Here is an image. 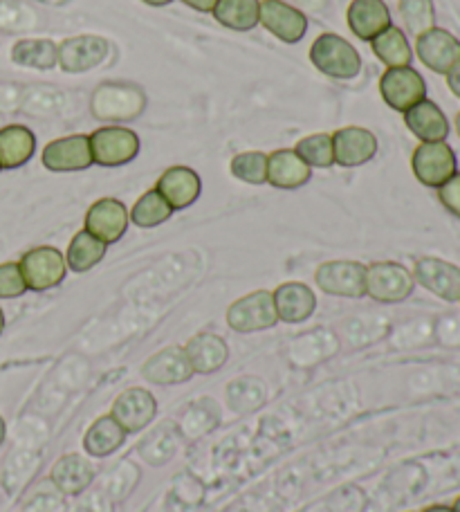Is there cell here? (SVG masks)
Listing matches in <instances>:
<instances>
[{
	"label": "cell",
	"instance_id": "cell-1",
	"mask_svg": "<svg viewBox=\"0 0 460 512\" xmlns=\"http://www.w3.org/2000/svg\"><path fill=\"white\" fill-rule=\"evenodd\" d=\"M310 61L321 75L333 79H353L360 75L362 59L351 43L339 34H319L310 48Z\"/></svg>",
	"mask_w": 460,
	"mask_h": 512
},
{
	"label": "cell",
	"instance_id": "cell-2",
	"mask_svg": "<svg viewBox=\"0 0 460 512\" xmlns=\"http://www.w3.org/2000/svg\"><path fill=\"white\" fill-rule=\"evenodd\" d=\"M416 279L413 272L395 261H377L366 265V297L380 304H400L409 299Z\"/></svg>",
	"mask_w": 460,
	"mask_h": 512
},
{
	"label": "cell",
	"instance_id": "cell-3",
	"mask_svg": "<svg viewBox=\"0 0 460 512\" xmlns=\"http://www.w3.org/2000/svg\"><path fill=\"white\" fill-rule=\"evenodd\" d=\"M92 162L99 167H122L140 153V135L124 126H104L88 135Z\"/></svg>",
	"mask_w": 460,
	"mask_h": 512
},
{
	"label": "cell",
	"instance_id": "cell-4",
	"mask_svg": "<svg viewBox=\"0 0 460 512\" xmlns=\"http://www.w3.org/2000/svg\"><path fill=\"white\" fill-rule=\"evenodd\" d=\"M276 322H279V315H276L272 292L268 290L250 292L227 308V324L236 333L268 331Z\"/></svg>",
	"mask_w": 460,
	"mask_h": 512
},
{
	"label": "cell",
	"instance_id": "cell-5",
	"mask_svg": "<svg viewBox=\"0 0 460 512\" xmlns=\"http://www.w3.org/2000/svg\"><path fill=\"white\" fill-rule=\"evenodd\" d=\"M456 167V153L447 142H422L411 158L413 176L431 189L443 187L458 171Z\"/></svg>",
	"mask_w": 460,
	"mask_h": 512
},
{
	"label": "cell",
	"instance_id": "cell-6",
	"mask_svg": "<svg viewBox=\"0 0 460 512\" xmlns=\"http://www.w3.org/2000/svg\"><path fill=\"white\" fill-rule=\"evenodd\" d=\"M23 272V279L27 283V290L43 292L50 288H57L59 283L66 279L68 265L66 256H63L57 248L43 245V248H34L23 254V259L18 261Z\"/></svg>",
	"mask_w": 460,
	"mask_h": 512
},
{
	"label": "cell",
	"instance_id": "cell-7",
	"mask_svg": "<svg viewBox=\"0 0 460 512\" xmlns=\"http://www.w3.org/2000/svg\"><path fill=\"white\" fill-rule=\"evenodd\" d=\"M319 290L333 297L360 299L366 297V265L357 261H328L315 272Z\"/></svg>",
	"mask_w": 460,
	"mask_h": 512
},
{
	"label": "cell",
	"instance_id": "cell-8",
	"mask_svg": "<svg viewBox=\"0 0 460 512\" xmlns=\"http://www.w3.org/2000/svg\"><path fill=\"white\" fill-rule=\"evenodd\" d=\"M380 93L386 106L398 113H407L409 108L427 99V84L420 72L411 66L389 68L380 79Z\"/></svg>",
	"mask_w": 460,
	"mask_h": 512
},
{
	"label": "cell",
	"instance_id": "cell-9",
	"mask_svg": "<svg viewBox=\"0 0 460 512\" xmlns=\"http://www.w3.org/2000/svg\"><path fill=\"white\" fill-rule=\"evenodd\" d=\"M416 54L436 75H447L460 63V41L443 27H431L416 39Z\"/></svg>",
	"mask_w": 460,
	"mask_h": 512
},
{
	"label": "cell",
	"instance_id": "cell-10",
	"mask_svg": "<svg viewBox=\"0 0 460 512\" xmlns=\"http://www.w3.org/2000/svg\"><path fill=\"white\" fill-rule=\"evenodd\" d=\"M110 416L122 425L126 434H137L144 427H149L158 416V402H155L151 391L140 387L126 389L115 398Z\"/></svg>",
	"mask_w": 460,
	"mask_h": 512
},
{
	"label": "cell",
	"instance_id": "cell-11",
	"mask_svg": "<svg viewBox=\"0 0 460 512\" xmlns=\"http://www.w3.org/2000/svg\"><path fill=\"white\" fill-rule=\"evenodd\" d=\"M43 167L54 173L86 171L92 167V151L88 135H68L50 142L43 149Z\"/></svg>",
	"mask_w": 460,
	"mask_h": 512
},
{
	"label": "cell",
	"instance_id": "cell-12",
	"mask_svg": "<svg viewBox=\"0 0 460 512\" xmlns=\"http://www.w3.org/2000/svg\"><path fill=\"white\" fill-rule=\"evenodd\" d=\"M413 279L431 295L452 301V304L460 301V268L454 263L436 259V256H425V259L416 261Z\"/></svg>",
	"mask_w": 460,
	"mask_h": 512
},
{
	"label": "cell",
	"instance_id": "cell-13",
	"mask_svg": "<svg viewBox=\"0 0 460 512\" xmlns=\"http://www.w3.org/2000/svg\"><path fill=\"white\" fill-rule=\"evenodd\" d=\"M128 223H131V218H128V209L122 200L101 198L97 203H92L86 212L84 230L110 245L122 239L128 230Z\"/></svg>",
	"mask_w": 460,
	"mask_h": 512
},
{
	"label": "cell",
	"instance_id": "cell-14",
	"mask_svg": "<svg viewBox=\"0 0 460 512\" xmlns=\"http://www.w3.org/2000/svg\"><path fill=\"white\" fill-rule=\"evenodd\" d=\"M259 25L283 43H299L308 30V18L301 9L283 0H261Z\"/></svg>",
	"mask_w": 460,
	"mask_h": 512
},
{
	"label": "cell",
	"instance_id": "cell-15",
	"mask_svg": "<svg viewBox=\"0 0 460 512\" xmlns=\"http://www.w3.org/2000/svg\"><path fill=\"white\" fill-rule=\"evenodd\" d=\"M108 50L110 45L106 39H101V36H72V39L59 43V66L70 72V75L88 72L106 61Z\"/></svg>",
	"mask_w": 460,
	"mask_h": 512
},
{
	"label": "cell",
	"instance_id": "cell-16",
	"mask_svg": "<svg viewBox=\"0 0 460 512\" xmlns=\"http://www.w3.org/2000/svg\"><path fill=\"white\" fill-rule=\"evenodd\" d=\"M144 111V97L131 86L106 84L92 97V113L99 120H131Z\"/></svg>",
	"mask_w": 460,
	"mask_h": 512
},
{
	"label": "cell",
	"instance_id": "cell-17",
	"mask_svg": "<svg viewBox=\"0 0 460 512\" xmlns=\"http://www.w3.org/2000/svg\"><path fill=\"white\" fill-rule=\"evenodd\" d=\"M377 153V137L360 126L339 128L333 135V155L339 167H362Z\"/></svg>",
	"mask_w": 460,
	"mask_h": 512
},
{
	"label": "cell",
	"instance_id": "cell-18",
	"mask_svg": "<svg viewBox=\"0 0 460 512\" xmlns=\"http://www.w3.org/2000/svg\"><path fill=\"white\" fill-rule=\"evenodd\" d=\"M272 297H274V308H276V315H279V322L301 324L306 322L317 308L315 292H312L306 283H299V281L281 283V286L272 292Z\"/></svg>",
	"mask_w": 460,
	"mask_h": 512
},
{
	"label": "cell",
	"instance_id": "cell-19",
	"mask_svg": "<svg viewBox=\"0 0 460 512\" xmlns=\"http://www.w3.org/2000/svg\"><path fill=\"white\" fill-rule=\"evenodd\" d=\"M142 376L153 384H164V387H169V384L187 382L193 376V369L184 349L167 346V349L151 355V358L144 362Z\"/></svg>",
	"mask_w": 460,
	"mask_h": 512
},
{
	"label": "cell",
	"instance_id": "cell-20",
	"mask_svg": "<svg viewBox=\"0 0 460 512\" xmlns=\"http://www.w3.org/2000/svg\"><path fill=\"white\" fill-rule=\"evenodd\" d=\"M155 189L173 207V212H180V209H187L196 203L202 191V182L198 173L189 167H171L158 178Z\"/></svg>",
	"mask_w": 460,
	"mask_h": 512
},
{
	"label": "cell",
	"instance_id": "cell-21",
	"mask_svg": "<svg viewBox=\"0 0 460 512\" xmlns=\"http://www.w3.org/2000/svg\"><path fill=\"white\" fill-rule=\"evenodd\" d=\"M348 27L357 39L371 43L377 34L391 27V12L384 0H353L346 12Z\"/></svg>",
	"mask_w": 460,
	"mask_h": 512
},
{
	"label": "cell",
	"instance_id": "cell-22",
	"mask_svg": "<svg viewBox=\"0 0 460 512\" xmlns=\"http://www.w3.org/2000/svg\"><path fill=\"white\" fill-rule=\"evenodd\" d=\"M193 373H216L229 360V346L220 335L198 333L184 346Z\"/></svg>",
	"mask_w": 460,
	"mask_h": 512
},
{
	"label": "cell",
	"instance_id": "cell-23",
	"mask_svg": "<svg viewBox=\"0 0 460 512\" xmlns=\"http://www.w3.org/2000/svg\"><path fill=\"white\" fill-rule=\"evenodd\" d=\"M404 124L420 142H445L449 135V122L445 113L440 111V106L429 102V99H422L420 104L409 108L404 113Z\"/></svg>",
	"mask_w": 460,
	"mask_h": 512
},
{
	"label": "cell",
	"instance_id": "cell-24",
	"mask_svg": "<svg viewBox=\"0 0 460 512\" xmlns=\"http://www.w3.org/2000/svg\"><path fill=\"white\" fill-rule=\"evenodd\" d=\"M312 176V169L294 149H281L268 155V182L276 189H299Z\"/></svg>",
	"mask_w": 460,
	"mask_h": 512
},
{
	"label": "cell",
	"instance_id": "cell-25",
	"mask_svg": "<svg viewBox=\"0 0 460 512\" xmlns=\"http://www.w3.org/2000/svg\"><path fill=\"white\" fill-rule=\"evenodd\" d=\"M36 151V137L27 126L0 128V169H18L32 160Z\"/></svg>",
	"mask_w": 460,
	"mask_h": 512
},
{
	"label": "cell",
	"instance_id": "cell-26",
	"mask_svg": "<svg viewBox=\"0 0 460 512\" xmlns=\"http://www.w3.org/2000/svg\"><path fill=\"white\" fill-rule=\"evenodd\" d=\"M95 477L92 463L79 454H68L54 463L52 483L59 488L61 495H81Z\"/></svg>",
	"mask_w": 460,
	"mask_h": 512
},
{
	"label": "cell",
	"instance_id": "cell-27",
	"mask_svg": "<svg viewBox=\"0 0 460 512\" xmlns=\"http://www.w3.org/2000/svg\"><path fill=\"white\" fill-rule=\"evenodd\" d=\"M126 436L128 434L113 416H101L90 425L84 436L86 454L95 456V459H104V456L117 452L126 443Z\"/></svg>",
	"mask_w": 460,
	"mask_h": 512
},
{
	"label": "cell",
	"instance_id": "cell-28",
	"mask_svg": "<svg viewBox=\"0 0 460 512\" xmlns=\"http://www.w3.org/2000/svg\"><path fill=\"white\" fill-rule=\"evenodd\" d=\"M373 54L380 59L386 68H407L411 66L413 50L409 45L407 34L400 27H386L382 34H377L371 41Z\"/></svg>",
	"mask_w": 460,
	"mask_h": 512
},
{
	"label": "cell",
	"instance_id": "cell-29",
	"mask_svg": "<svg viewBox=\"0 0 460 512\" xmlns=\"http://www.w3.org/2000/svg\"><path fill=\"white\" fill-rule=\"evenodd\" d=\"M261 0H218L214 7L216 21L234 32H250L259 25Z\"/></svg>",
	"mask_w": 460,
	"mask_h": 512
},
{
	"label": "cell",
	"instance_id": "cell-30",
	"mask_svg": "<svg viewBox=\"0 0 460 512\" xmlns=\"http://www.w3.org/2000/svg\"><path fill=\"white\" fill-rule=\"evenodd\" d=\"M16 66L32 70H52L59 63V45L50 39H25L12 48Z\"/></svg>",
	"mask_w": 460,
	"mask_h": 512
},
{
	"label": "cell",
	"instance_id": "cell-31",
	"mask_svg": "<svg viewBox=\"0 0 460 512\" xmlns=\"http://www.w3.org/2000/svg\"><path fill=\"white\" fill-rule=\"evenodd\" d=\"M108 245L104 241H99L97 236H92L90 232L81 230L68 245L66 252V265L72 272H88L95 268L97 263L104 261Z\"/></svg>",
	"mask_w": 460,
	"mask_h": 512
},
{
	"label": "cell",
	"instance_id": "cell-32",
	"mask_svg": "<svg viewBox=\"0 0 460 512\" xmlns=\"http://www.w3.org/2000/svg\"><path fill=\"white\" fill-rule=\"evenodd\" d=\"M171 216H173V207L164 200V196L158 189L146 191V194L133 205L131 212H128L131 223L142 227V230H153V227L167 223Z\"/></svg>",
	"mask_w": 460,
	"mask_h": 512
},
{
	"label": "cell",
	"instance_id": "cell-33",
	"mask_svg": "<svg viewBox=\"0 0 460 512\" xmlns=\"http://www.w3.org/2000/svg\"><path fill=\"white\" fill-rule=\"evenodd\" d=\"M299 158L308 164V167H317V169H328L335 164V155H333V135L326 133H317V135H308L303 140L297 142L294 146Z\"/></svg>",
	"mask_w": 460,
	"mask_h": 512
},
{
	"label": "cell",
	"instance_id": "cell-34",
	"mask_svg": "<svg viewBox=\"0 0 460 512\" xmlns=\"http://www.w3.org/2000/svg\"><path fill=\"white\" fill-rule=\"evenodd\" d=\"M402 23L407 32L418 39L420 34L429 32L436 27V7L434 0H400L398 3Z\"/></svg>",
	"mask_w": 460,
	"mask_h": 512
},
{
	"label": "cell",
	"instance_id": "cell-35",
	"mask_svg": "<svg viewBox=\"0 0 460 512\" xmlns=\"http://www.w3.org/2000/svg\"><path fill=\"white\" fill-rule=\"evenodd\" d=\"M232 176L247 185H265L268 182V155L261 151H245L234 155Z\"/></svg>",
	"mask_w": 460,
	"mask_h": 512
},
{
	"label": "cell",
	"instance_id": "cell-36",
	"mask_svg": "<svg viewBox=\"0 0 460 512\" xmlns=\"http://www.w3.org/2000/svg\"><path fill=\"white\" fill-rule=\"evenodd\" d=\"M27 292L21 265L9 261L0 265V299H16Z\"/></svg>",
	"mask_w": 460,
	"mask_h": 512
},
{
	"label": "cell",
	"instance_id": "cell-37",
	"mask_svg": "<svg viewBox=\"0 0 460 512\" xmlns=\"http://www.w3.org/2000/svg\"><path fill=\"white\" fill-rule=\"evenodd\" d=\"M438 198L449 214L460 218V173L456 171L443 187H438Z\"/></svg>",
	"mask_w": 460,
	"mask_h": 512
},
{
	"label": "cell",
	"instance_id": "cell-38",
	"mask_svg": "<svg viewBox=\"0 0 460 512\" xmlns=\"http://www.w3.org/2000/svg\"><path fill=\"white\" fill-rule=\"evenodd\" d=\"M292 3L297 5V9H301V12L321 14V12H326L330 0H292Z\"/></svg>",
	"mask_w": 460,
	"mask_h": 512
},
{
	"label": "cell",
	"instance_id": "cell-39",
	"mask_svg": "<svg viewBox=\"0 0 460 512\" xmlns=\"http://www.w3.org/2000/svg\"><path fill=\"white\" fill-rule=\"evenodd\" d=\"M184 5H189L191 9H196V12H205V14H211L214 12V7L218 0H182Z\"/></svg>",
	"mask_w": 460,
	"mask_h": 512
},
{
	"label": "cell",
	"instance_id": "cell-40",
	"mask_svg": "<svg viewBox=\"0 0 460 512\" xmlns=\"http://www.w3.org/2000/svg\"><path fill=\"white\" fill-rule=\"evenodd\" d=\"M445 77H447V86H449V90H452V93L460 99V63H458V66H456L454 70H449Z\"/></svg>",
	"mask_w": 460,
	"mask_h": 512
},
{
	"label": "cell",
	"instance_id": "cell-41",
	"mask_svg": "<svg viewBox=\"0 0 460 512\" xmlns=\"http://www.w3.org/2000/svg\"><path fill=\"white\" fill-rule=\"evenodd\" d=\"M88 508V512H108L106 501H99L97 497H90L88 501H81Z\"/></svg>",
	"mask_w": 460,
	"mask_h": 512
},
{
	"label": "cell",
	"instance_id": "cell-42",
	"mask_svg": "<svg viewBox=\"0 0 460 512\" xmlns=\"http://www.w3.org/2000/svg\"><path fill=\"white\" fill-rule=\"evenodd\" d=\"M142 3H146V5H151V7H164V5H169V3H173V0H142Z\"/></svg>",
	"mask_w": 460,
	"mask_h": 512
},
{
	"label": "cell",
	"instance_id": "cell-43",
	"mask_svg": "<svg viewBox=\"0 0 460 512\" xmlns=\"http://www.w3.org/2000/svg\"><path fill=\"white\" fill-rule=\"evenodd\" d=\"M422 512H456V510L452 506H431V508L422 510Z\"/></svg>",
	"mask_w": 460,
	"mask_h": 512
},
{
	"label": "cell",
	"instance_id": "cell-44",
	"mask_svg": "<svg viewBox=\"0 0 460 512\" xmlns=\"http://www.w3.org/2000/svg\"><path fill=\"white\" fill-rule=\"evenodd\" d=\"M5 434H7V425H5L3 416H0V445H3V441H5Z\"/></svg>",
	"mask_w": 460,
	"mask_h": 512
},
{
	"label": "cell",
	"instance_id": "cell-45",
	"mask_svg": "<svg viewBox=\"0 0 460 512\" xmlns=\"http://www.w3.org/2000/svg\"><path fill=\"white\" fill-rule=\"evenodd\" d=\"M3 328H5V315L3 310H0V333H3Z\"/></svg>",
	"mask_w": 460,
	"mask_h": 512
},
{
	"label": "cell",
	"instance_id": "cell-46",
	"mask_svg": "<svg viewBox=\"0 0 460 512\" xmlns=\"http://www.w3.org/2000/svg\"><path fill=\"white\" fill-rule=\"evenodd\" d=\"M456 133H458V137H460V113L456 115Z\"/></svg>",
	"mask_w": 460,
	"mask_h": 512
},
{
	"label": "cell",
	"instance_id": "cell-47",
	"mask_svg": "<svg viewBox=\"0 0 460 512\" xmlns=\"http://www.w3.org/2000/svg\"><path fill=\"white\" fill-rule=\"evenodd\" d=\"M456 512H460V497L454 501V506H452Z\"/></svg>",
	"mask_w": 460,
	"mask_h": 512
}]
</instances>
